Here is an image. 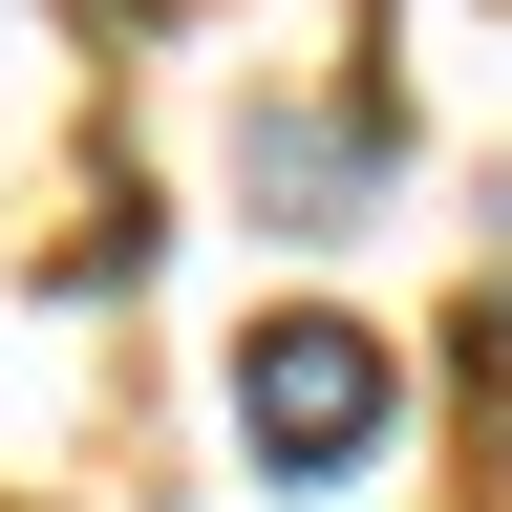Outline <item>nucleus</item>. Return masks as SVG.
Listing matches in <instances>:
<instances>
[{"instance_id": "nucleus-1", "label": "nucleus", "mask_w": 512, "mask_h": 512, "mask_svg": "<svg viewBox=\"0 0 512 512\" xmlns=\"http://www.w3.org/2000/svg\"><path fill=\"white\" fill-rule=\"evenodd\" d=\"M235 448L278 491H342L384 448V342H363V320H256V342H235Z\"/></svg>"}, {"instance_id": "nucleus-2", "label": "nucleus", "mask_w": 512, "mask_h": 512, "mask_svg": "<svg viewBox=\"0 0 512 512\" xmlns=\"http://www.w3.org/2000/svg\"><path fill=\"white\" fill-rule=\"evenodd\" d=\"M363 171H384V128H363V107H256V128H235V192H256L278 235H342V214H363Z\"/></svg>"}, {"instance_id": "nucleus-3", "label": "nucleus", "mask_w": 512, "mask_h": 512, "mask_svg": "<svg viewBox=\"0 0 512 512\" xmlns=\"http://www.w3.org/2000/svg\"><path fill=\"white\" fill-rule=\"evenodd\" d=\"M491 256H512V192H491Z\"/></svg>"}]
</instances>
